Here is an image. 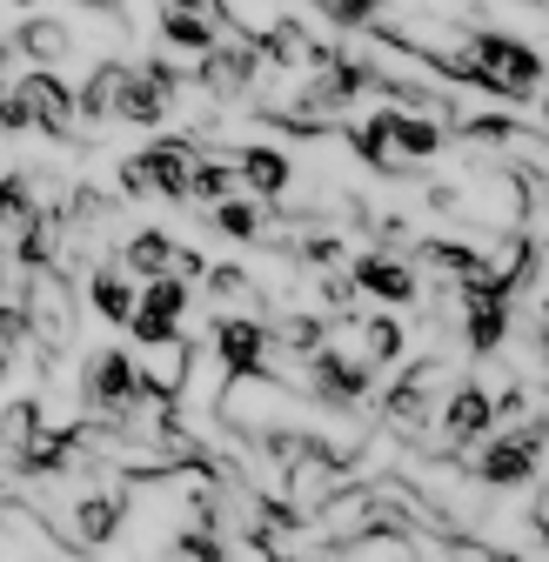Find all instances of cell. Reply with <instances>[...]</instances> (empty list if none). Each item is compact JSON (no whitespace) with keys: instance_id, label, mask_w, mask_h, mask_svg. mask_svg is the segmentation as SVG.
Instances as JSON below:
<instances>
[{"instance_id":"28","label":"cell","mask_w":549,"mask_h":562,"mask_svg":"<svg viewBox=\"0 0 549 562\" xmlns=\"http://www.w3.org/2000/svg\"><path fill=\"white\" fill-rule=\"evenodd\" d=\"M268 562H295V555H268Z\"/></svg>"},{"instance_id":"27","label":"cell","mask_w":549,"mask_h":562,"mask_svg":"<svg viewBox=\"0 0 549 562\" xmlns=\"http://www.w3.org/2000/svg\"><path fill=\"white\" fill-rule=\"evenodd\" d=\"M14 8H41V0H14Z\"/></svg>"},{"instance_id":"29","label":"cell","mask_w":549,"mask_h":562,"mask_svg":"<svg viewBox=\"0 0 549 562\" xmlns=\"http://www.w3.org/2000/svg\"><path fill=\"white\" fill-rule=\"evenodd\" d=\"M542 274H549V268H542Z\"/></svg>"},{"instance_id":"17","label":"cell","mask_w":549,"mask_h":562,"mask_svg":"<svg viewBox=\"0 0 549 562\" xmlns=\"http://www.w3.org/2000/svg\"><path fill=\"white\" fill-rule=\"evenodd\" d=\"M14 47H21V60H27V67H60L67 54H75V27L54 21V14H34V8H27V21H21Z\"/></svg>"},{"instance_id":"1","label":"cell","mask_w":549,"mask_h":562,"mask_svg":"<svg viewBox=\"0 0 549 562\" xmlns=\"http://www.w3.org/2000/svg\"><path fill=\"white\" fill-rule=\"evenodd\" d=\"M542 47L523 41V34H503V27H469L462 41V60L449 67V81L475 88V94H496V101H529L542 94Z\"/></svg>"},{"instance_id":"9","label":"cell","mask_w":549,"mask_h":562,"mask_svg":"<svg viewBox=\"0 0 549 562\" xmlns=\"http://www.w3.org/2000/svg\"><path fill=\"white\" fill-rule=\"evenodd\" d=\"M509 302L503 289H490V281H469L462 289V348L469 356H496V348L509 341Z\"/></svg>"},{"instance_id":"3","label":"cell","mask_w":549,"mask_h":562,"mask_svg":"<svg viewBox=\"0 0 549 562\" xmlns=\"http://www.w3.org/2000/svg\"><path fill=\"white\" fill-rule=\"evenodd\" d=\"M369 389H376V369L356 356V348H315L309 356V395L315 402H328V408H362L369 402Z\"/></svg>"},{"instance_id":"18","label":"cell","mask_w":549,"mask_h":562,"mask_svg":"<svg viewBox=\"0 0 549 562\" xmlns=\"http://www.w3.org/2000/svg\"><path fill=\"white\" fill-rule=\"evenodd\" d=\"M161 41L181 54H209L215 47V14L201 0H161Z\"/></svg>"},{"instance_id":"12","label":"cell","mask_w":549,"mask_h":562,"mask_svg":"<svg viewBox=\"0 0 549 562\" xmlns=\"http://www.w3.org/2000/svg\"><path fill=\"white\" fill-rule=\"evenodd\" d=\"M215 356H222V375H255V369H268V322H255L248 308L222 315V322H215Z\"/></svg>"},{"instance_id":"4","label":"cell","mask_w":549,"mask_h":562,"mask_svg":"<svg viewBox=\"0 0 549 562\" xmlns=\"http://www.w3.org/2000/svg\"><path fill=\"white\" fill-rule=\"evenodd\" d=\"M436 429H442V456H462V449H475L490 429H496V395L483 389V382H456L449 395H442V408H436Z\"/></svg>"},{"instance_id":"24","label":"cell","mask_w":549,"mask_h":562,"mask_svg":"<svg viewBox=\"0 0 549 562\" xmlns=\"http://www.w3.org/2000/svg\"><path fill=\"white\" fill-rule=\"evenodd\" d=\"M322 14L335 27H376L382 21V0H322Z\"/></svg>"},{"instance_id":"6","label":"cell","mask_w":549,"mask_h":562,"mask_svg":"<svg viewBox=\"0 0 549 562\" xmlns=\"http://www.w3.org/2000/svg\"><path fill=\"white\" fill-rule=\"evenodd\" d=\"M81 395H88L94 415H134V408L148 402L142 369H134L127 348H101V356H88V382H81Z\"/></svg>"},{"instance_id":"10","label":"cell","mask_w":549,"mask_h":562,"mask_svg":"<svg viewBox=\"0 0 549 562\" xmlns=\"http://www.w3.org/2000/svg\"><path fill=\"white\" fill-rule=\"evenodd\" d=\"M14 88H21V101L34 108V127H41V134H54V140H75V134H81V127H75V114H81V108H75V88H67L54 67H27Z\"/></svg>"},{"instance_id":"5","label":"cell","mask_w":549,"mask_h":562,"mask_svg":"<svg viewBox=\"0 0 549 562\" xmlns=\"http://www.w3.org/2000/svg\"><path fill=\"white\" fill-rule=\"evenodd\" d=\"M255 75H261V47H255V34H248V41H215L209 54H194V88L215 94V101H248Z\"/></svg>"},{"instance_id":"2","label":"cell","mask_w":549,"mask_h":562,"mask_svg":"<svg viewBox=\"0 0 549 562\" xmlns=\"http://www.w3.org/2000/svg\"><path fill=\"white\" fill-rule=\"evenodd\" d=\"M188 175H194V140H155V148L121 161V194H134V201H181L188 207Z\"/></svg>"},{"instance_id":"25","label":"cell","mask_w":549,"mask_h":562,"mask_svg":"<svg viewBox=\"0 0 549 562\" xmlns=\"http://www.w3.org/2000/svg\"><path fill=\"white\" fill-rule=\"evenodd\" d=\"M14 67H21V47H14V41H0V88H8Z\"/></svg>"},{"instance_id":"15","label":"cell","mask_w":549,"mask_h":562,"mask_svg":"<svg viewBox=\"0 0 549 562\" xmlns=\"http://www.w3.org/2000/svg\"><path fill=\"white\" fill-rule=\"evenodd\" d=\"M121 516H127L121 488H81L75 509H67V536H75V542H114Z\"/></svg>"},{"instance_id":"21","label":"cell","mask_w":549,"mask_h":562,"mask_svg":"<svg viewBox=\"0 0 549 562\" xmlns=\"http://www.w3.org/2000/svg\"><path fill=\"white\" fill-rule=\"evenodd\" d=\"M121 268H127L134 281H148V274H168V268H175V241H168L161 228H142V235H127V241H121Z\"/></svg>"},{"instance_id":"26","label":"cell","mask_w":549,"mask_h":562,"mask_svg":"<svg viewBox=\"0 0 549 562\" xmlns=\"http://www.w3.org/2000/svg\"><path fill=\"white\" fill-rule=\"evenodd\" d=\"M536 536H549V488L536 496Z\"/></svg>"},{"instance_id":"20","label":"cell","mask_w":549,"mask_h":562,"mask_svg":"<svg viewBox=\"0 0 549 562\" xmlns=\"http://www.w3.org/2000/svg\"><path fill=\"white\" fill-rule=\"evenodd\" d=\"M121 88H127V60H94L88 81H81V94H75V108H81L88 121H114Z\"/></svg>"},{"instance_id":"8","label":"cell","mask_w":549,"mask_h":562,"mask_svg":"<svg viewBox=\"0 0 549 562\" xmlns=\"http://www.w3.org/2000/svg\"><path fill=\"white\" fill-rule=\"evenodd\" d=\"M523 207H529V188L516 168H483L475 181H462V215L490 222V228H516Z\"/></svg>"},{"instance_id":"13","label":"cell","mask_w":549,"mask_h":562,"mask_svg":"<svg viewBox=\"0 0 549 562\" xmlns=\"http://www.w3.org/2000/svg\"><path fill=\"white\" fill-rule=\"evenodd\" d=\"M228 161H235V188L255 194V201H274V194L295 188V161H289L282 148H242V155H228Z\"/></svg>"},{"instance_id":"23","label":"cell","mask_w":549,"mask_h":562,"mask_svg":"<svg viewBox=\"0 0 549 562\" xmlns=\"http://www.w3.org/2000/svg\"><path fill=\"white\" fill-rule=\"evenodd\" d=\"M268 341H282V348H295V356H315V348L328 341V322H322V315H289L282 328H268Z\"/></svg>"},{"instance_id":"19","label":"cell","mask_w":549,"mask_h":562,"mask_svg":"<svg viewBox=\"0 0 549 562\" xmlns=\"http://www.w3.org/2000/svg\"><path fill=\"white\" fill-rule=\"evenodd\" d=\"M349 328H356V356H362L369 369H389V362L408 356V328L389 322V315H362V322H349Z\"/></svg>"},{"instance_id":"11","label":"cell","mask_w":549,"mask_h":562,"mask_svg":"<svg viewBox=\"0 0 549 562\" xmlns=\"http://www.w3.org/2000/svg\"><path fill=\"white\" fill-rule=\"evenodd\" d=\"M349 289H362V295H376V302H395V308H408L423 295V274L408 268V255H356L349 261Z\"/></svg>"},{"instance_id":"16","label":"cell","mask_w":549,"mask_h":562,"mask_svg":"<svg viewBox=\"0 0 549 562\" xmlns=\"http://www.w3.org/2000/svg\"><path fill=\"white\" fill-rule=\"evenodd\" d=\"M134 295H142V281H134L121 261H101V268H88V308H94L101 322L127 328V315H134Z\"/></svg>"},{"instance_id":"14","label":"cell","mask_w":549,"mask_h":562,"mask_svg":"<svg viewBox=\"0 0 549 562\" xmlns=\"http://www.w3.org/2000/svg\"><path fill=\"white\" fill-rule=\"evenodd\" d=\"M41 436H47L41 402H8V408H0V475H21Z\"/></svg>"},{"instance_id":"22","label":"cell","mask_w":549,"mask_h":562,"mask_svg":"<svg viewBox=\"0 0 549 562\" xmlns=\"http://www.w3.org/2000/svg\"><path fill=\"white\" fill-rule=\"evenodd\" d=\"M209 222H215L228 241H268V222H261L255 194H222V201L209 207Z\"/></svg>"},{"instance_id":"7","label":"cell","mask_w":549,"mask_h":562,"mask_svg":"<svg viewBox=\"0 0 549 562\" xmlns=\"http://www.w3.org/2000/svg\"><path fill=\"white\" fill-rule=\"evenodd\" d=\"M475 482L496 488V496L542 482V475H536V442H529V422H523V429H490V436H483V456H475Z\"/></svg>"}]
</instances>
